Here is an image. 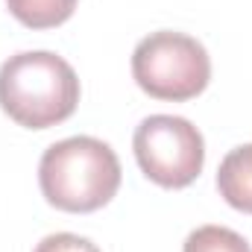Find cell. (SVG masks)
I'll list each match as a JSON object with an SVG mask.
<instances>
[{"mask_svg": "<svg viewBox=\"0 0 252 252\" xmlns=\"http://www.w3.org/2000/svg\"><path fill=\"white\" fill-rule=\"evenodd\" d=\"M32 252H100V250L88 238H79V235H70V232H56V235H47Z\"/></svg>", "mask_w": 252, "mask_h": 252, "instance_id": "cell-8", "label": "cell"}, {"mask_svg": "<svg viewBox=\"0 0 252 252\" xmlns=\"http://www.w3.org/2000/svg\"><path fill=\"white\" fill-rule=\"evenodd\" d=\"M182 252H252L244 235L226 226H199L185 238Z\"/></svg>", "mask_w": 252, "mask_h": 252, "instance_id": "cell-7", "label": "cell"}, {"mask_svg": "<svg viewBox=\"0 0 252 252\" xmlns=\"http://www.w3.org/2000/svg\"><path fill=\"white\" fill-rule=\"evenodd\" d=\"M79 106V76L50 50H27L0 64V109L24 129H50Z\"/></svg>", "mask_w": 252, "mask_h": 252, "instance_id": "cell-2", "label": "cell"}, {"mask_svg": "<svg viewBox=\"0 0 252 252\" xmlns=\"http://www.w3.org/2000/svg\"><path fill=\"white\" fill-rule=\"evenodd\" d=\"M121 176L115 150L91 135L64 138L47 147L38 161L44 199L67 214H91L109 205L121 188Z\"/></svg>", "mask_w": 252, "mask_h": 252, "instance_id": "cell-1", "label": "cell"}, {"mask_svg": "<svg viewBox=\"0 0 252 252\" xmlns=\"http://www.w3.org/2000/svg\"><path fill=\"white\" fill-rule=\"evenodd\" d=\"M132 150L141 173L167 190L188 188L205 164L202 132L176 115L144 118L132 135Z\"/></svg>", "mask_w": 252, "mask_h": 252, "instance_id": "cell-4", "label": "cell"}, {"mask_svg": "<svg viewBox=\"0 0 252 252\" xmlns=\"http://www.w3.org/2000/svg\"><path fill=\"white\" fill-rule=\"evenodd\" d=\"M15 21L30 30H53L62 27L73 15L76 0H6Z\"/></svg>", "mask_w": 252, "mask_h": 252, "instance_id": "cell-6", "label": "cell"}, {"mask_svg": "<svg viewBox=\"0 0 252 252\" xmlns=\"http://www.w3.org/2000/svg\"><path fill=\"white\" fill-rule=\"evenodd\" d=\"M220 196L241 214H252V144L235 147L217 170Z\"/></svg>", "mask_w": 252, "mask_h": 252, "instance_id": "cell-5", "label": "cell"}, {"mask_svg": "<svg viewBox=\"0 0 252 252\" xmlns=\"http://www.w3.org/2000/svg\"><path fill=\"white\" fill-rule=\"evenodd\" d=\"M132 76L138 88L153 100L185 103L208 88L211 59L196 38L161 30L138 41L132 53Z\"/></svg>", "mask_w": 252, "mask_h": 252, "instance_id": "cell-3", "label": "cell"}]
</instances>
